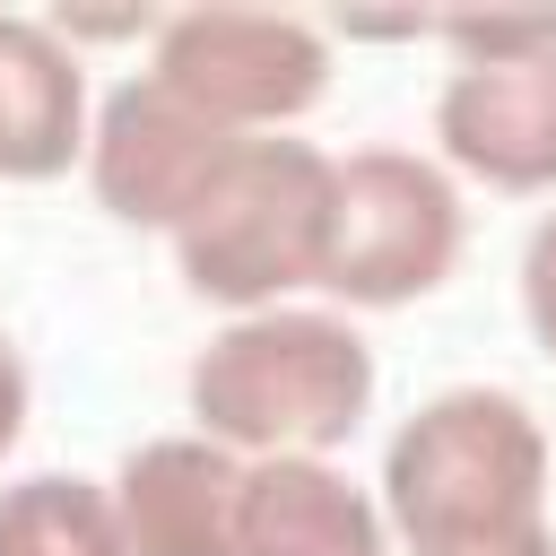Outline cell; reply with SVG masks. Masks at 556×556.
<instances>
[{"mask_svg": "<svg viewBox=\"0 0 556 556\" xmlns=\"http://www.w3.org/2000/svg\"><path fill=\"white\" fill-rule=\"evenodd\" d=\"M0 556H130L113 521V486L61 469L0 486Z\"/></svg>", "mask_w": 556, "mask_h": 556, "instance_id": "8fae6325", "label": "cell"}, {"mask_svg": "<svg viewBox=\"0 0 556 556\" xmlns=\"http://www.w3.org/2000/svg\"><path fill=\"white\" fill-rule=\"evenodd\" d=\"M321 226H330V156L313 139L269 130V139H243L217 165V182L182 208L174 261L191 295L226 313H269L321 278Z\"/></svg>", "mask_w": 556, "mask_h": 556, "instance_id": "3957f363", "label": "cell"}, {"mask_svg": "<svg viewBox=\"0 0 556 556\" xmlns=\"http://www.w3.org/2000/svg\"><path fill=\"white\" fill-rule=\"evenodd\" d=\"M434 139L495 191H556V61L452 70L434 96Z\"/></svg>", "mask_w": 556, "mask_h": 556, "instance_id": "52a82bcc", "label": "cell"}, {"mask_svg": "<svg viewBox=\"0 0 556 556\" xmlns=\"http://www.w3.org/2000/svg\"><path fill=\"white\" fill-rule=\"evenodd\" d=\"M434 556H556V530L530 521V530H504V539H469V547H434Z\"/></svg>", "mask_w": 556, "mask_h": 556, "instance_id": "5bb4252c", "label": "cell"}, {"mask_svg": "<svg viewBox=\"0 0 556 556\" xmlns=\"http://www.w3.org/2000/svg\"><path fill=\"white\" fill-rule=\"evenodd\" d=\"M547 434L513 391L460 382L408 408V426L382 452V530L408 556L504 539L547 521Z\"/></svg>", "mask_w": 556, "mask_h": 556, "instance_id": "7a4b0ae2", "label": "cell"}, {"mask_svg": "<svg viewBox=\"0 0 556 556\" xmlns=\"http://www.w3.org/2000/svg\"><path fill=\"white\" fill-rule=\"evenodd\" d=\"M460 261V191L417 148L330 156V226H321V295L391 313L452 278Z\"/></svg>", "mask_w": 556, "mask_h": 556, "instance_id": "277c9868", "label": "cell"}, {"mask_svg": "<svg viewBox=\"0 0 556 556\" xmlns=\"http://www.w3.org/2000/svg\"><path fill=\"white\" fill-rule=\"evenodd\" d=\"M182 391L200 434L226 443L235 460H278V452L321 460L374 408V348L339 313L269 304V313H235L191 356Z\"/></svg>", "mask_w": 556, "mask_h": 556, "instance_id": "6da1fadb", "label": "cell"}, {"mask_svg": "<svg viewBox=\"0 0 556 556\" xmlns=\"http://www.w3.org/2000/svg\"><path fill=\"white\" fill-rule=\"evenodd\" d=\"M26 434V365H17V348L0 339V452Z\"/></svg>", "mask_w": 556, "mask_h": 556, "instance_id": "9a60e30c", "label": "cell"}, {"mask_svg": "<svg viewBox=\"0 0 556 556\" xmlns=\"http://www.w3.org/2000/svg\"><path fill=\"white\" fill-rule=\"evenodd\" d=\"M235 148H243L235 130H217L200 104H182L165 78L139 70V78H122V87L96 104V122H87V191H96L104 217L174 235L182 208L217 182V165H226Z\"/></svg>", "mask_w": 556, "mask_h": 556, "instance_id": "8992f818", "label": "cell"}, {"mask_svg": "<svg viewBox=\"0 0 556 556\" xmlns=\"http://www.w3.org/2000/svg\"><path fill=\"white\" fill-rule=\"evenodd\" d=\"M460 52V70H504V61H556V17H443L426 26Z\"/></svg>", "mask_w": 556, "mask_h": 556, "instance_id": "7c38bea8", "label": "cell"}, {"mask_svg": "<svg viewBox=\"0 0 556 556\" xmlns=\"http://www.w3.org/2000/svg\"><path fill=\"white\" fill-rule=\"evenodd\" d=\"M87 156V61L52 17H0V182H52Z\"/></svg>", "mask_w": 556, "mask_h": 556, "instance_id": "30bf717a", "label": "cell"}, {"mask_svg": "<svg viewBox=\"0 0 556 556\" xmlns=\"http://www.w3.org/2000/svg\"><path fill=\"white\" fill-rule=\"evenodd\" d=\"M521 321H530V339L556 356V208L530 226V243H521Z\"/></svg>", "mask_w": 556, "mask_h": 556, "instance_id": "4fadbf2b", "label": "cell"}, {"mask_svg": "<svg viewBox=\"0 0 556 556\" xmlns=\"http://www.w3.org/2000/svg\"><path fill=\"white\" fill-rule=\"evenodd\" d=\"M235 556H391V530L382 504L348 486L330 460L278 452V460H243Z\"/></svg>", "mask_w": 556, "mask_h": 556, "instance_id": "9c48e42d", "label": "cell"}, {"mask_svg": "<svg viewBox=\"0 0 556 556\" xmlns=\"http://www.w3.org/2000/svg\"><path fill=\"white\" fill-rule=\"evenodd\" d=\"M243 460L208 434H156L113 478V521L130 556H235Z\"/></svg>", "mask_w": 556, "mask_h": 556, "instance_id": "ba28073f", "label": "cell"}, {"mask_svg": "<svg viewBox=\"0 0 556 556\" xmlns=\"http://www.w3.org/2000/svg\"><path fill=\"white\" fill-rule=\"evenodd\" d=\"M148 78H165L182 104H200L235 139H269L330 87V35L278 9H182L156 17Z\"/></svg>", "mask_w": 556, "mask_h": 556, "instance_id": "5b68a950", "label": "cell"}]
</instances>
